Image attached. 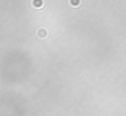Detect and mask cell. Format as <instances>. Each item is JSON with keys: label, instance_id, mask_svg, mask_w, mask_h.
<instances>
[{"label": "cell", "instance_id": "cell-1", "mask_svg": "<svg viewBox=\"0 0 126 116\" xmlns=\"http://www.w3.org/2000/svg\"><path fill=\"white\" fill-rule=\"evenodd\" d=\"M79 3H80V0H71L72 5H79Z\"/></svg>", "mask_w": 126, "mask_h": 116}]
</instances>
